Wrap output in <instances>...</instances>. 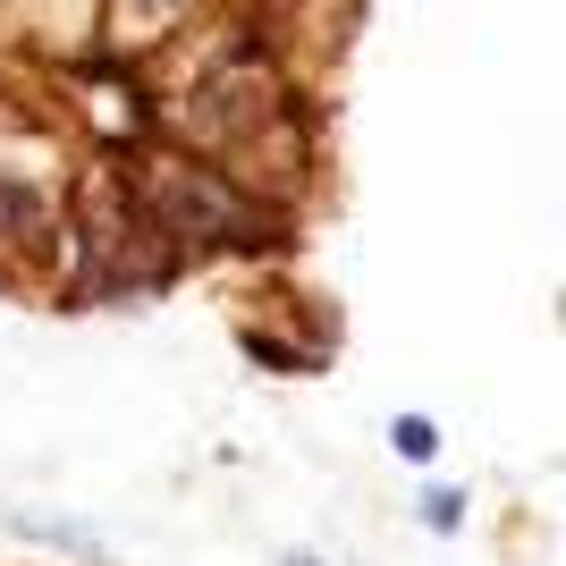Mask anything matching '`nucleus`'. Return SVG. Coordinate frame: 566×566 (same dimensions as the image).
<instances>
[{
  "instance_id": "f03ea898",
  "label": "nucleus",
  "mask_w": 566,
  "mask_h": 566,
  "mask_svg": "<svg viewBox=\"0 0 566 566\" xmlns=\"http://www.w3.org/2000/svg\"><path fill=\"white\" fill-rule=\"evenodd\" d=\"M76 271L94 296H118V287L161 280V245H153V212L127 203L118 187H85L76 203Z\"/></svg>"
},
{
  "instance_id": "39448f33",
  "label": "nucleus",
  "mask_w": 566,
  "mask_h": 566,
  "mask_svg": "<svg viewBox=\"0 0 566 566\" xmlns=\"http://www.w3.org/2000/svg\"><path fill=\"white\" fill-rule=\"evenodd\" d=\"M178 9H187V0H118V25H127V34H161Z\"/></svg>"
},
{
  "instance_id": "20e7f679",
  "label": "nucleus",
  "mask_w": 566,
  "mask_h": 566,
  "mask_svg": "<svg viewBox=\"0 0 566 566\" xmlns=\"http://www.w3.org/2000/svg\"><path fill=\"white\" fill-rule=\"evenodd\" d=\"M51 237V203L43 187H25V178H0V254H34Z\"/></svg>"
},
{
  "instance_id": "423d86ee",
  "label": "nucleus",
  "mask_w": 566,
  "mask_h": 566,
  "mask_svg": "<svg viewBox=\"0 0 566 566\" xmlns=\"http://www.w3.org/2000/svg\"><path fill=\"white\" fill-rule=\"evenodd\" d=\"M431 449H440V431H431V423H398V457H415V465H423Z\"/></svg>"
},
{
  "instance_id": "f257e3e1",
  "label": "nucleus",
  "mask_w": 566,
  "mask_h": 566,
  "mask_svg": "<svg viewBox=\"0 0 566 566\" xmlns=\"http://www.w3.org/2000/svg\"><path fill=\"white\" fill-rule=\"evenodd\" d=\"M136 203L153 212V229L178 237V245H237V237H254L245 195H237L229 178H212V169H195V161H144Z\"/></svg>"
},
{
  "instance_id": "7ed1b4c3",
  "label": "nucleus",
  "mask_w": 566,
  "mask_h": 566,
  "mask_svg": "<svg viewBox=\"0 0 566 566\" xmlns=\"http://www.w3.org/2000/svg\"><path fill=\"white\" fill-rule=\"evenodd\" d=\"M271 111H280V94H271V76L254 69V60H220V69H203V85L187 94V127L212 153H245V144L271 136Z\"/></svg>"
},
{
  "instance_id": "0eeeda50",
  "label": "nucleus",
  "mask_w": 566,
  "mask_h": 566,
  "mask_svg": "<svg viewBox=\"0 0 566 566\" xmlns=\"http://www.w3.org/2000/svg\"><path fill=\"white\" fill-rule=\"evenodd\" d=\"M296 566H313V558H296Z\"/></svg>"
}]
</instances>
